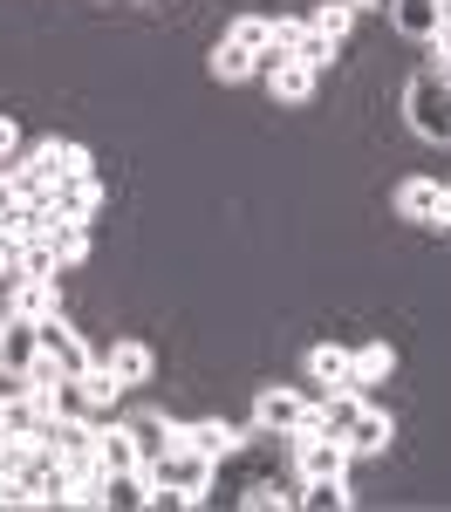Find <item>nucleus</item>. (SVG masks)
<instances>
[{"label":"nucleus","instance_id":"obj_1","mask_svg":"<svg viewBox=\"0 0 451 512\" xmlns=\"http://www.w3.org/2000/svg\"><path fill=\"white\" fill-rule=\"evenodd\" d=\"M212 472H219V465H212L205 451L178 444L171 458L151 465V485H158V499H151V506H205V499H212Z\"/></svg>","mask_w":451,"mask_h":512},{"label":"nucleus","instance_id":"obj_2","mask_svg":"<svg viewBox=\"0 0 451 512\" xmlns=\"http://www.w3.org/2000/svg\"><path fill=\"white\" fill-rule=\"evenodd\" d=\"M404 117H410V130H417L424 144H451V76H445V69H424V76H410V89H404Z\"/></svg>","mask_w":451,"mask_h":512},{"label":"nucleus","instance_id":"obj_3","mask_svg":"<svg viewBox=\"0 0 451 512\" xmlns=\"http://www.w3.org/2000/svg\"><path fill=\"white\" fill-rule=\"evenodd\" d=\"M294 478L315 485V478H349V444L322 424H301L294 431Z\"/></svg>","mask_w":451,"mask_h":512},{"label":"nucleus","instance_id":"obj_4","mask_svg":"<svg viewBox=\"0 0 451 512\" xmlns=\"http://www.w3.org/2000/svg\"><path fill=\"white\" fill-rule=\"evenodd\" d=\"M35 369H41V321L0 315V376H7V390H14V383H28Z\"/></svg>","mask_w":451,"mask_h":512},{"label":"nucleus","instance_id":"obj_5","mask_svg":"<svg viewBox=\"0 0 451 512\" xmlns=\"http://www.w3.org/2000/svg\"><path fill=\"white\" fill-rule=\"evenodd\" d=\"M301 424H315V403H308L301 390L274 383V390L253 396V431H267V437H294Z\"/></svg>","mask_w":451,"mask_h":512},{"label":"nucleus","instance_id":"obj_6","mask_svg":"<svg viewBox=\"0 0 451 512\" xmlns=\"http://www.w3.org/2000/svg\"><path fill=\"white\" fill-rule=\"evenodd\" d=\"M41 355H48V362H55L62 376H89V369H96L89 342H82L76 328L62 321V308H55V315H41Z\"/></svg>","mask_w":451,"mask_h":512},{"label":"nucleus","instance_id":"obj_7","mask_svg":"<svg viewBox=\"0 0 451 512\" xmlns=\"http://www.w3.org/2000/svg\"><path fill=\"white\" fill-rule=\"evenodd\" d=\"M260 69H267L274 103H308V96H315V76H322V69H308L301 55H260Z\"/></svg>","mask_w":451,"mask_h":512},{"label":"nucleus","instance_id":"obj_8","mask_svg":"<svg viewBox=\"0 0 451 512\" xmlns=\"http://www.w3.org/2000/svg\"><path fill=\"white\" fill-rule=\"evenodd\" d=\"M123 424H130V437H137V458H144V472L185 444V431H171V417H164V410H137V417H123Z\"/></svg>","mask_w":451,"mask_h":512},{"label":"nucleus","instance_id":"obj_9","mask_svg":"<svg viewBox=\"0 0 451 512\" xmlns=\"http://www.w3.org/2000/svg\"><path fill=\"white\" fill-rule=\"evenodd\" d=\"M28 164H35V178H48V192H55L62 178H82V171H89V151H82V144H62V137H48Z\"/></svg>","mask_w":451,"mask_h":512},{"label":"nucleus","instance_id":"obj_10","mask_svg":"<svg viewBox=\"0 0 451 512\" xmlns=\"http://www.w3.org/2000/svg\"><path fill=\"white\" fill-rule=\"evenodd\" d=\"M62 308V294H55V280H41V274H21V280H7V315H55Z\"/></svg>","mask_w":451,"mask_h":512},{"label":"nucleus","instance_id":"obj_11","mask_svg":"<svg viewBox=\"0 0 451 512\" xmlns=\"http://www.w3.org/2000/svg\"><path fill=\"white\" fill-rule=\"evenodd\" d=\"M438 205H445L438 178H404L397 185V219H410V226H438Z\"/></svg>","mask_w":451,"mask_h":512},{"label":"nucleus","instance_id":"obj_12","mask_svg":"<svg viewBox=\"0 0 451 512\" xmlns=\"http://www.w3.org/2000/svg\"><path fill=\"white\" fill-rule=\"evenodd\" d=\"M390 437H397V424H390V410H369L342 431V444H349V458H376V451H390Z\"/></svg>","mask_w":451,"mask_h":512},{"label":"nucleus","instance_id":"obj_13","mask_svg":"<svg viewBox=\"0 0 451 512\" xmlns=\"http://www.w3.org/2000/svg\"><path fill=\"white\" fill-rule=\"evenodd\" d=\"M48 205H55L62 219H96V212H103V185H96L89 171H82V178H62V185L48 192Z\"/></svg>","mask_w":451,"mask_h":512},{"label":"nucleus","instance_id":"obj_14","mask_svg":"<svg viewBox=\"0 0 451 512\" xmlns=\"http://www.w3.org/2000/svg\"><path fill=\"white\" fill-rule=\"evenodd\" d=\"M390 7V28L404 41H431L438 35V0H383Z\"/></svg>","mask_w":451,"mask_h":512},{"label":"nucleus","instance_id":"obj_15","mask_svg":"<svg viewBox=\"0 0 451 512\" xmlns=\"http://www.w3.org/2000/svg\"><path fill=\"white\" fill-rule=\"evenodd\" d=\"M96 458H103V472H137V465H144L130 424H96Z\"/></svg>","mask_w":451,"mask_h":512},{"label":"nucleus","instance_id":"obj_16","mask_svg":"<svg viewBox=\"0 0 451 512\" xmlns=\"http://www.w3.org/2000/svg\"><path fill=\"white\" fill-rule=\"evenodd\" d=\"M308 376H315L322 390H349V383H356V355L322 342V349H308Z\"/></svg>","mask_w":451,"mask_h":512},{"label":"nucleus","instance_id":"obj_17","mask_svg":"<svg viewBox=\"0 0 451 512\" xmlns=\"http://www.w3.org/2000/svg\"><path fill=\"white\" fill-rule=\"evenodd\" d=\"M185 444H192V451H205V458L219 465V458H233V451L246 444V431H233V424H212V417H205V424H185Z\"/></svg>","mask_w":451,"mask_h":512},{"label":"nucleus","instance_id":"obj_18","mask_svg":"<svg viewBox=\"0 0 451 512\" xmlns=\"http://www.w3.org/2000/svg\"><path fill=\"white\" fill-rule=\"evenodd\" d=\"M103 499H110V506H151L158 485H151L144 465H137V472H103Z\"/></svg>","mask_w":451,"mask_h":512},{"label":"nucleus","instance_id":"obj_19","mask_svg":"<svg viewBox=\"0 0 451 512\" xmlns=\"http://www.w3.org/2000/svg\"><path fill=\"white\" fill-rule=\"evenodd\" d=\"M356 417H363V396H356V383H349V390H328L322 403H315V424H322V431H349V424H356Z\"/></svg>","mask_w":451,"mask_h":512},{"label":"nucleus","instance_id":"obj_20","mask_svg":"<svg viewBox=\"0 0 451 512\" xmlns=\"http://www.w3.org/2000/svg\"><path fill=\"white\" fill-rule=\"evenodd\" d=\"M103 362L117 369V383H123V390H130V383H151V369H158V355L144 349V342H117V349L103 355Z\"/></svg>","mask_w":451,"mask_h":512},{"label":"nucleus","instance_id":"obj_21","mask_svg":"<svg viewBox=\"0 0 451 512\" xmlns=\"http://www.w3.org/2000/svg\"><path fill=\"white\" fill-rule=\"evenodd\" d=\"M48 246H55V260H62V267H82V260H89V219H55Z\"/></svg>","mask_w":451,"mask_h":512},{"label":"nucleus","instance_id":"obj_22","mask_svg":"<svg viewBox=\"0 0 451 512\" xmlns=\"http://www.w3.org/2000/svg\"><path fill=\"white\" fill-rule=\"evenodd\" d=\"M253 69H260V55H246V48H240L233 35H226L219 48H212V76H219V82H246Z\"/></svg>","mask_w":451,"mask_h":512},{"label":"nucleus","instance_id":"obj_23","mask_svg":"<svg viewBox=\"0 0 451 512\" xmlns=\"http://www.w3.org/2000/svg\"><path fill=\"white\" fill-rule=\"evenodd\" d=\"M349 355H356V390H363V383H383V376L397 369V349H390V342H363V349H349Z\"/></svg>","mask_w":451,"mask_h":512},{"label":"nucleus","instance_id":"obj_24","mask_svg":"<svg viewBox=\"0 0 451 512\" xmlns=\"http://www.w3.org/2000/svg\"><path fill=\"white\" fill-rule=\"evenodd\" d=\"M301 506H315V512H349V506H356V492H349V478H315V485L301 492Z\"/></svg>","mask_w":451,"mask_h":512},{"label":"nucleus","instance_id":"obj_25","mask_svg":"<svg viewBox=\"0 0 451 512\" xmlns=\"http://www.w3.org/2000/svg\"><path fill=\"white\" fill-rule=\"evenodd\" d=\"M226 35L240 41L246 55H267V48H274V21H267V14H240V21H233Z\"/></svg>","mask_w":451,"mask_h":512},{"label":"nucleus","instance_id":"obj_26","mask_svg":"<svg viewBox=\"0 0 451 512\" xmlns=\"http://www.w3.org/2000/svg\"><path fill=\"white\" fill-rule=\"evenodd\" d=\"M308 28H315V35H328V41H342L349 28H356V7H349V0H328V7H315V14H308Z\"/></svg>","mask_w":451,"mask_h":512},{"label":"nucleus","instance_id":"obj_27","mask_svg":"<svg viewBox=\"0 0 451 512\" xmlns=\"http://www.w3.org/2000/svg\"><path fill=\"white\" fill-rule=\"evenodd\" d=\"M0 506H7V512H21V506H41V492H35V485H28L21 472H7V465H0Z\"/></svg>","mask_w":451,"mask_h":512},{"label":"nucleus","instance_id":"obj_28","mask_svg":"<svg viewBox=\"0 0 451 512\" xmlns=\"http://www.w3.org/2000/svg\"><path fill=\"white\" fill-rule=\"evenodd\" d=\"M82 390H89V403H96V410H103V403H117V369H110V362H96V369H89V376H82Z\"/></svg>","mask_w":451,"mask_h":512},{"label":"nucleus","instance_id":"obj_29","mask_svg":"<svg viewBox=\"0 0 451 512\" xmlns=\"http://www.w3.org/2000/svg\"><path fill=\"white\" fill-rule=\"evenodd\" d=\"M294 55H301V62H308V69H328V62H335V41H328V35H315V28H308V35H301V48H294Z\"/></svg>","mask_w":451,"mask_h":512},{"label":"nucleus","instance_id":"obj_30","mask_svg":"<svg viewBox=\"0 0 451 512\" xmlns=\"http://www.w3.org/2000/svg\"><path fill=\"white\" fill-rule=\"evenodd\" d=\"M301 35H308V21H274V48H267V55H294V48H301Z\"/></svg>","mask_w":451,"mask_h":512},{"label":"nucleus","instance_id":"obj_31","mask_svg":"<svg viewBox=\"0 0 451 512\" xmlns=\"http://www.w3.org/2000/svg\"><path fill=\"white\" fill-rule=\"evenodd\" d=\"M14 158H21V123L0 117V164H14Z\"/></svg>","mask_w":451,"mask_h":512},{"label":"nucleus","instance_id":"obj_32","mask_svg":"<svg viewBox=\"0 0 451 512\" xmlns=\"http://www.w3.org/2000/svg\"><path fill=\"white\" fill-rule=\"evenodd\" d=\"M246 506H253V512H267V506H287V492H274V485H253V492H246Z\"/></svg>","mask_w":451,"mask_h":512},{"label":"nucleus","instance_id":"obj_33","mask_svg":"<svg viewBox=\"0 0 451 512\" xmlns=\"http://www.w3.org/2000/svg\"><path fill=\"white\" fill-rule=\"evenodd\" d=\"M431 55H438V69L451 76V28H438V35H431Z\"/></svg>","mask_w":451,"mask_h":512},{"label":"nucleus","instance_id":"obj_34","mask_svg":"<svg viewBox=\"0 0 451 512\" xmlns=\"http://www.w3.org/2000/svg\"><path fill=\"white\" fill-rule=\"evenodd\" d=\"M438 226H451V185H445V205H438Z\"/></svg>","mask_w":451,"mask_h":512},{"label":"nucleus","instance_id":"obj_35","mask_svg":"<svg viewBox=\"0 0 451 512\" xmlns=\"http://www.w3.org/2000/svg\"><path fill=\"white\" fill-rule=\"evenodd\" d=\"M438 28H451V0H438Z\"/></svg>","mask_w":451,"mask_h":512},{"label":"nucleus","instance_id":"obj_36","mask_svg":"<svg viewBox=\"0 0 451 512\" xmlns=\"http://www.w3.org/2000/svg\"><path fill=\"white\" fill-rule=\"evenodd\" d=\"M349 7H383V0H349Z\"/></svg>","mask_w":451,"mask_h":512},{"label":"nucleus","instance_id":"obj_37","mask_svg":"<svg viewBox=\"0 0 451 512\" xmlns=\"http://www.w3.org/2000/svg\"><path fill=\"white\" fill-rule=\"evenodd\" d=\"M0 424H7V396H0Z\"/></svg>","mask_w":451,"mask_h":512},{"label":"nucleus","instance_id":"obj_38","mask_svg":"<svg viewBox=\"0 0 451 512\" xmlns=\"http://www.w3.org/2000/svg\"><path fill=\"white\" fill-rule=\"evenodd\" d=\"M0 280H7V260H0Z\"/></svg>","mask_w":451,"mask_h":512}]
</instances>
